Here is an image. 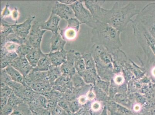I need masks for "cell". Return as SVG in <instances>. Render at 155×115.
Instances as JSON below:
<instances>
[{
	"label": "cell",
	"instance_id": "cell-1",
	"mask_svg": "<svg viewBox=\"0 0 155 115\" xmlns=\"http://www.w3.org/2000/svg\"><path fill=\"white\" fill-rule=\"evenodd\" d=\"M103 1H84V5L96 20L107 23L121 32L126 30L128 24L132 22V18L139 14L140 10L130 2L123 7H120L115 2L110 9H104L101 6Z\"/></svg>",
	"mask_w": 155,
	"mask_h": 115
},
{
	"label": "cell",
	"instance_id": "cell-2",
	"mask_svg": "<svg viewBox=\"0 0 155 115\" xmlns=\"http://www.w3.org/2000/svg\"><path fill=\"white\" fill-rule=\"evenodd\" d=\"M91 32L92 42L105 47L110 52L119 50L122 47L121 32L107 23L97 21L95 27Z\"/></svg>",
	"mask_w": 155,
	"mask_h": 115
},
{
	"label": "cell",
	"instance_id": "cell-3",
	"mask_svg": "<svg viewBox=\"0 0 155 115\" xmlns=\"http://www.w3.org/2000/svg\"><path fill=\"white\" fill-rule=\"evenodd\" d=\"M91 53L97 71L105 72L113 69L112 53L105 47L94 44L91 48Z\"/></svg>",
	"mask_w": 155,
	"mask_h": 115
},
{
	"label": "cell",
	"instance_id": "cell-4",
	"mask_svg": "<svg viewBox=\"0 0 155 115\" xmlns=\"http://www.w3.org/2000/svg\"><path fill=\"white\" fill-rule=\"evenodd\" d=\"M84 1H76L70 5L74 12V15L81 24H85L93 29L95 28L97 20L91 12L84 5Z\"/></svg>",
	"mask_w": 155,
	"mask_h": 115
},
{
	"label": "cell",
	"instance_id": "cell-5",
	"mask_svg": "<svg viewBox=\"0 0 155 115\" xmlns=\"http://www.w3.org/2000/svg\"><path fill=\"white\" fill-rule=\"evenodd\" d=\"M46 30L40 28V23L35 21L32 25L30 33L27 37L26 41L35 49L41 48V44L43 35Z\"/></svg>",
	"mask_w": 155,
	"mask_h": 115
},
{
	"label": "cell",
	"instance_id": "cell-6",
	"mask_svg": "<svg viewBox=\"0 0 155 115\" xmlns=\"http://www.w3.org/2000/svg\"><path fill=\"white\" fill-rule=\"evenodd\" d=\"M36 17L31 15L23 23L19 24L11 25L14 33L19 36L21 38L26 39L31 29V24Z\"/></svg>",
	"mask_w": 155,
	"mask_h": 115
},
{
	"label": "cell",
	"instance_id": "cell-7",
	"mask_svg": "<svg viewBox=\"0 0 155 115\" xmlns=\"http://www.w3.org/2000/svg\"><path fill=\"white\" fill-rule=\"evenodd\" d=\"M52 13L57 15L62 19L68 20L75 18L74 12L70 5H64L56 1L54 6L52 8Z\"/></svg>",
	"mask_w": 155,
	"mask_h": 115
},
{
	"label": "cell",
	"instance_id": "cell-8",
	"mask_svg": "<svg viewBox=\"0 0 155 115\" xmlns=\"http://www.w3.org/2000/svg\"><path fill=\"white\" fill-rule=\"evenodd\" d=\"M75 51L71 50L67 51V60L61 66L62 75L71 77L77 73L74 67Z\"/></svg>",
	"mask_w": 155,
	"mask_h": 115
},
{
	"label": "cell",
	"instance_id": "cell-9",
	"mask_svg": "<svg viewBox=\"0 0 155 115\" xmlns=\"http://www.w3.org/2000/svg\"><path fill=\"white\" fill-rule=\"evenodd\" d=\"M11 65L19 71L24 78L26 77L33 69L25 56H18L14 60Z\"/></svg>",
	"mask_w": 155,
	"mask_h": 115
},
{
	"label": "cell",
	"instance_id": "cell-10",
	"mask_svg": "<svg viewBox=\"0 0 155 115\" xmlns=\"http://www.w3.org/2000/svg\"><path fill=\"white\" fill-rule=\"evenodd\" d=\"M60 18L57 15L52 13L46 21L40 23V28L42 30H50L52 33H58L60 28L58 26Z\"/></svg>",
	"mask_w": 155,
	"mask_h": 115
},
{
	"label": "cell",
	"instance_id": "cell-11",
	"mask_svg": "<svg viewBox=\"0 0 155 115\" xmlns=\"http://www.w3.org/2000/svg\"><path fill=\"white\" fill-rule=\"evenodd\" d=\"M26 86H30L36 93L40 95L44 92H50L52 89L51 84L48 79L32 82Z\"/></svg>",
	"mask_w": 155,
	"mask_h": 115
},
{
	"label": "cell",
	"instance_id": "cell-12",
	"mask_svg": "<svg viewBox=\"0 0 155 115\" xmlns=\"http://www.w3.org/2000/svg\"><path fill=\"white\" fill-rule=\"evenodd\" d=\"M67 51L64 50L61 51L50 52L48 55L50 57L52 65L61 66L67 60Z\"/></svg>",
	"mask_w": 155,
	"mask_h": 115
},
{
	"label": "cell",
	"instance_id": "cell-13",
	"mask_svg": "<svg viewBox=\"0 0 155 115\" xmlns=\"http://www.w3.org/2000/svg\"><path fill=\"white\" fill-rule=\"evenodd\" d=\"M66 43V40L63 39L60 33H53L51 39V50L50 52L64 50V47Z\"/></svg>",
	"mask_w": 155,
	"mask_h": 115
},
{
	"label": "cell",
	"instance_id": "cell-14",
	"mask_svg": "<svg viewBox=\"0 0 155 115\" xmlns=\"http://www.w3.org/2000/svg\"><path fill=\"white\" fill-rule=\"evenodd\" d=\"M14 33L11 25L1 18V46L2 47L6 43V38L9 35Z\"/></svg>",
	"mask_w": 155,
	"mask_h": 115
},
{
	"label": "cell",
	"instance_id": "cell-15",
	"mask_svg": "<svg viewBox=\"0 0 155 115\" xmlns=\"http://www.w3.org/2000/svg\"><path fill=\"white\" fill-rule=\"evenodd\" d=\"M52 64L48 54L43 53L38 62L37 66L32 69L33 70L39 71H48Z\"/></svg>",
	"mask_w": 155,
	"mask_h": 115
},
{
	"label": "cell",
	"instance_id": "cell-16",
	"mask_svg": "<svg viewBox=\"0 0 155 115\" xmlns=\"http://www.w3.org/2000/svg\"><path fill=\"white\" fill-rule=\"evenodd\" d=\"M85 63L86 70L96 76L97 71L95 61L91 53H86L82 56Z\"/></svg>",
	"mask_w": 155,
	"mask_h": 115
},
{
	"label": "cell",
	"instance_id": "cell-17",
	"mask_svg": "<svg viewBox=\"0 0 155 115\" xmlns=\"http://www.w3.org/2000/svg\"><path fill=\"white\" fill-rule=\"evenodd\" d=\"M62 75L61 66L56 67L52 65L47 71V79L52 85L59 77Z\"/></svg>",
	"mask_w": 155,
	"mask_h": 115
},
{
	"label": "cell",
	"instance_id": "cell-18",
	"mask_svg": "<svg viewBox=\"0 0 155 115\" xmlns=\"http://www.w3.org/2000/svg\"><path fill=\"white\" fill-rule=\"evenodd\" d=\"M41 49H35L34 51L26 56L27 59L33 68L37 66L38 62L43 54Z\"/></svg>",
	"mask_w": 155,
	"mask_h": 115
},
{
	"label": "cell",
	"instance_id": "cell-19",
	"mask_svg": "<svg viewBox=\"0 0 155 115\" xmlns=\"http://www.w3.org/2000/svg\"><path fill=\"white\" fill-rule=\"evenodd\" d=\"M7 73L11 77L12 81H16L23 85L24 77L21 73L12 67V66H8L5 68Z\"/></svg>",
	"mask_w": 155,
	"mask_h": 115
},
{
	"label": "cell",
	"instance_id": "cell-20",
	"mask_svg": "<svg viewBox=\"0 0 155 115\" xmlns=\"http://www.w3.org/2000/svg\"><path fill=\"white\" fill-rule=\"evenodd\" d=\"M53 85H58L64 87L71 89L72 91L74 88L72 82L71 77L63 75L56 80Z\"/></svg>",
	"mask_w": 155,
	"mask_h": 115
},
{
	"label": "cell",
	"instance_id": "cell-21",
	"mask_svg": "<svg viewBox=\"0 0 155 115\" xmlns=\"http://www.w3.org/2000/svg\"><path fill=\"white\" fill-rule=\"evenodd\" d=\"M79 31L74 28L67 27L61 30L60 35L64 40H72L77 36Z\"/></svg>",
	"mask_w": 155,
	"mask_h": 115
},
{
	"label": "cell",
	"instance_id": "cell-22",
	"mask_svg": "<svg viewBox=\"0 0 155 115\" xmlns=\"http://www.w3.org/2000/svg\"><path fill=\"white\" fill-rule=\"evenodd\" d=\"M74 65L77 73L83 72L86 70L85 63L82 56L77 51L75 53Z\"/></svg>",
	"mask_w": 155,
	"mask_h": 115
},
{
	"label": "cell",
	"instance_id": "cell-23",
	"mask_svg": "<svg viewBox=\"0 0 155 115\" xmlns=\"http://www.w3.org/2000/svg\"><path fill=\"white\" fill-rule=\"evenodd\" d=\"M10 115H32V113L28 103L24 102L14 109Z\"/></svg>",
	"mask_w": 155,
	"mask_h": 115
},
{
	"label": "cell",
	"instance_id": "cell-24",
	"mask_svg": "<svg viewBox=\"0 0 155 115\" xmlns=\"http://www.w3.org/2000/svg\"><path fill=\"white\" fill-rule=\"evenodd\" d=\"M35 49L26 41V43L19 46L15 52L19 57H26L27 55L34 51Z\"/></svg>",
	"mask_w": 155,
	"mask_h": 115
},
{
	"label": "cell",
	"instance_id": "cell-25",
	"mask_svg": "<svg viewBox=\"0 0 155 115\" xmlns=\"http://www.w3.org/2000/svg\"><path fill=\"white\" fill-rule=\"evenodd\" d=\"M24 102H25L21 98L17 96L12 92L10 96L8 97V104L12 107L14 109Z\"/></svg>",
	"mask_w": 155,
	"mask_h": 115
},
{
	"label": "cell",
	"instance_id": "cell-26",
	"mask_svg": "<svg viewBox=\"0 0 155 115\" xmlns=\"http://www.w3.org/2000/svg\"><path fill=\"white\" fill-rule=\"evenodd\" d=\"M26 39L21 38L15 33L9 35L6 38V43L7 42H10L19 45H21L26 43Z\"/></svg>",
	"mask_w": 155,
	"mask_h": 115
},
{
	"label": "cell",
	"instance_id": "cell-27",
	"mask_svg": "<svg viewBox=\"0 0 155 115\" xmlns=\"http://www.w3.org/2000/svg\"><path fill=\"white\" fill-rule=\"evenodd\" d=\"M71 78L73 86L74 88H80L84 85V81L82 77L77 72Z\"/></svg>",
	"mask_w": 155,
	"mask_h": 115
},
{
	"label": "cell",
	"instance_id": "cell-28",
	"mask_svg": "<svg viewBox=\"0 0 155 115\" xmlns=\"http://www.w3.org/2000/svg\"><path fill=\"white\" fill-rule=\"evenodd\" d=\"M13 91L8 85L1 82V98H8Z\"/></svg>",
	"mask_w": 155,
	"mask_h": 115
},
{
	"label": "cell",
	"instance_id": "cell-29",
	"mask_svg": "<svg viewBox=\"0 0 155 115\" xmlns=\"http://www.w3.org/2000/svg\"><path fill=\"white\" fill-rule=\"evenodd\" d=\"M19 45H20L16 43L7 42L3 47H1V48H4L8 52H12L16 51Z\"/></svg>",
	"mask_w": 155,
	"mask_h": 115
},
{
	"label": "cell",
	"instance_id": "cell-30",
	"mask_svg": "<svg viewBox=\"0 0 155 115\" xmlns=\"http://www.w3.org/2000/svg\"><path fill=\"white\" fill-rule=\"evenodd\" d=\"M14 60L11 59L7 56L1 58V70L4 69L6 68L8 66L10 65Z\"/></svg>",
	"mask_w": 155,
	"mask_h": 115
},
{
	"label": "cell",
	"instance_id": "cell-31",
	"mask_svg": "<svg viewBox=\"0 0 155 115\" xmlns=\"http://www.w3.org/2000/svg\"><path fill=\"white\" fill-rule=\"evenodd\" d=\"M68 26L74 28L78 30H79L80 23L76 18H71L67 20Z\"/></svg>",
	"mask_w": 155,
	"mask_h": 115
},
{
	"label": "cell",
	"instance_id": "cell-32",
	"mask_svg": "<svg viewBox=\"0 0 155 115\" xmlns=\"http://www.w3.org/2000/svg\"><path fill=\"white\" fill-rule=\"evenodd\" d=\"M1 82H3L7 85L12 80L10 76L7 73L5 69L1 70Z\"/></svg>",
	"mask_w": 155,
	"mask_h": 115
},
{
	"label": "cell",
	"instance_id": "cell-33",
	"mask_svg": "<svg viewBox=\"0 0 155 115\" xmlns=\"http://www.w3.org/2000/svg\"><path fill=\"white\" fill-rule=\"evenodd\" d=\"M58 106L60 107L63 110L65 111L68 114L71 113V112H70L71 111H70V108H69L68 102L67 101L65 100L64 98H63L62 99H61L58 102Z\"/></svg>",
	"mask_w": 155,
	"mask_h": 115
},
{
	"label": "cell",
	"instance_id": "cell-34",
	"mask_svg": "<svg viewBox=\"0 0 155 115\" xmlns=\"http://www.w3.org/2000/svg\"><path fill=\"white\" fill-rule=\"evenodd\" d=\"M14 108L7 104L1 107V115H10L14 111Z\"/></svg>",
	"mask_w": 155,
	"mask_h": 115
},
{
	"label": "cell",
	"instance_id": "cell-35",
	"mask_svg": "<svg viewBox=\"0 0 155 115\" xmlns=\"http://www.w3.org/2000/svg\"><path fill=\"white\" fill-rule=\"evenodd\" d=\"M114 81L117 85H120L124 81V78L123 76L121 75H118L115 76Z\"/></svg>",
	"mask_w": 155,
	"mask_h": 115
},
{
	"label": "cell",
	"instance_id": "cell-36",
	"mask_svg": "<svg viewBox=\"0 0 155 115\" xmlns=\"http://www.w3.org/2000/svg\"><path fill=\"white\" fill-rule=\"evenodd\" d=\"M91 108L93 110L96 111L98 110L101 108V104H100L99 102H94L91 105Z\"/></svg>",
	"mask_w": 155,
	"mask_h": 115
},
{
	"label": "cell",
	"instance_id": "cell-37",
	"mask_svg": "<svg viewBox=\"0 0 155 115\" xmlns=\"http://www.w3.org/2000/svg\"><path fill=\"white\" fill-rule=\"evenodd\" d=\"M87 98L86 96H82L78 98V102L81 105L85 104L87 101Z\"/></svg>",
	"mask_w": 155,
	"mask_h": 115
},
{
	"label": "cell",
	"instance_id": "cell-38",
	"mask_svg": "<svg viewBox=\"0 0 155 115\" xmlns=\"http://www.w3.org/2000/svg\"><path fill=\"white\" fill-rule=\"evenodd\" d=\"M86 97L88 100H91L95 98V95L92 91H89L87 93Z\"/></svg>",
	"mask_w": 155,
	"mask_h": 115
},
{
	"label": "cell",
	"instance_id": "cell-39",
	"mask_svg": "<svg viewBox=\"0 0 155 115\" xmlns=\"http://www.w3.org/2000/svg\"><path fill=\"white\" fill-rule=\"evenodd\" d=\"M8 98H1V107L8 104Z\"/></svg>",
	"mask_w": 155,
	"mask_h": 115
},
{
	"label": "cell",
	"instance_id": "cell-40",
	"mask_svg": "<svg viewBox=\"0 0 155 115\" xmlns=\"http://www.w3.org/2000/svg\"><path fill=\"white\" fill-rule=\"evenodd\" d=\"M76 1H58V2L62 4H64V5H72Z\"/></svg>",
	"mask_w": 155,
	"mask_h": 115
},
{
	"label": "cell",
	"instance_id": "cell-41",
	"mask_svg": "<svg viewBox=\"0 0 155 115\" xmlns=\"http://www.w3.org/2000/svg\"><path fill=\"white\" fill-rule=\"evenodd\" d=\"M140 109V107L139 105H136L134 107V110L136 111H139Z\"/></svg>",
	"mask_w": 155,
	"mask_h": 115
}]
</instances>
